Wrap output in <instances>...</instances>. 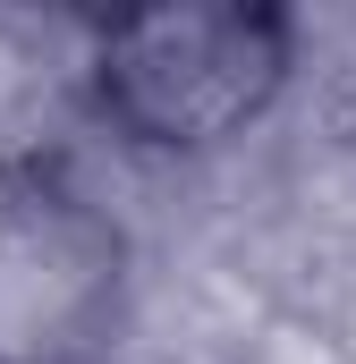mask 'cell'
I'll list each match as a JSON object with an SVG mask.
<instances>
[{
	"instance_id": "cell-1",
	"label": "cell",
	"mask_w": 356,
	"mask_h": 364,
	"mask_svg": "<svg viewBox=\"0 0 356 364\" xmlns=\"http://www.w3.org/2000/svg\"><path fill=\"white\" fill-rule=\"evenodd\" d=\"M305 68V26L280 0H153L77 26V110L136 161L238 153Z\"/></svg>"
},
{
	"instance_id": "cell-2",
	"label": "cell",
	"mask_w": 356,
	"mask_h": 364,
	"mask_svg": "<svg viewBox=\"0 0 356 364\" xmlns=\"http://www.w3.org/2000/svg\"><path fill=\"white\" fill-rule=\"evenodd\" d=\"M136 314V229L68 161H0V364H110Z\"/></svg>"
}]
</instances>
